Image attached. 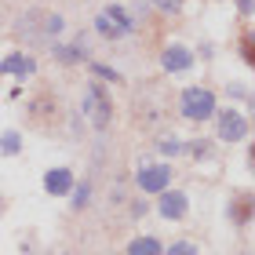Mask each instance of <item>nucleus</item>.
<instances>
[{"label":"nucleus","mask_w":255,"mask_h":255,"mask_svg":"<svg viewBox=\"0 0 255 255\" xmlns=\"http://www.w3.org/2000/svg\"><path fill=\"white\" fill-rule=\"evenodd\" d=\"M128 255H164V252H160V245H157L153 237H138V241H131Z\"/></svg>","instance_id":"10"},{"label":"nucleus","mask_w":255,"mask_h":255,"mask_svg":"<svg viewBox=\"0 0 255 255\" xmlns=\"http://www.w3.org/2000/svg\"><path fill=\"white\" fill-rule=\"evenodd\" d=\"M168 255H197V248L193 245H186V241H179V245H171V252Z\"/></svg>","instance_id":"11"},{"label":"nucleus","mask_w":255,"mask_h":255,"mask_svg":"<svg viewBox=\"0 0 255 255\" xmlns=\"http://www.w3.org/2000/svg\"><path fill=\"white\" fill-rule=\"evenodd\" d=\"M237 219H241V223H248V197L237 204Z\"/></svg>","instance_id":"13"},{"label":"nucleus","mask_w":255,"mask_h":255,"mask_svg":"<svg viewBox=\"0 0 255 255\" xmlns=\"http://www.w3.org/2000/svg\"><path fill=\"white\" fill-rule=\"evenodd\" d=\"M0 149H4V153H15V149H18V135H4Z\"/></svg>","instance_id":"12"},{"label":"nucleus","mask_w":255,"mask_h":255,"mask_svg":"<svg viewBox=\"0 0 255 255\" xmlns=\"http://www.w3.org/2000/svg\"><path fill=\"white\" fill-rule=\"evenodd\" d=\"M171 182V168L168 164H153V168H142L138 171V186H142L146 193H160Z\"/></svg>","instance_id":"3"},{"label":"nucleus","mask_w":255,"mask_h":255,"mask_svg":"<svg viewBox=\"0 0 255 255\" xmlns=\"http://www.w3.org/2000/svg\"><path fill=\"white\" fill-rule=\"evenodd\" d=\"M219 135H223L226 142H237V138L248 135V121L241 117L237 110H226L223 117H219Z\"/></svg>","instance_id":"4"},{"label":"nucleus","mask_w":255,"mask_h":255,"mask_svg":"<svg viewBox=\"0 0 255 255\" xmlns=\"http://www.w3.org/2000/svg\"><path fill=\"white\" fill-rule=\"evenodd\" d=\"M157 7H164V11H175V7H179V0H157Z\"/></svg>","instance_id":"14"},{"label":"nucleus","mask_w":255,"mask_h":255,"mask_svg":"<svg viewBox=\"0 0 255 255\" xmlns=\"http://www.w3.org/2000/svg\"><path fill=\"white\" fill-rule=\"evenodd\" d=\"M182 113H186L190 121H204L215 113V95L208 88H190L182 91Z\"/></svg>","instance_id":"1"},{"label":"nucleus","mask_w":255,"mask_h":255,"mask_svg":"<svg viewBox=\"0 0 255 255\" xmlns=\"http://www.w3.org/2000/svg\"><path fill=\"white\" fill-rule=\"evenodd\" d=\"M193 59H190V51L186 48H168L164 51V69H171V73H182V69H190Z\"/></svg>","instance_id":"7"},{"label":"nucleus","mask_w":255,"mask_h":255,"mask_svg":"<svg viewBox=\"0 0 255 255\" xmlns=\"http://www.w3.org/2000/svg\"><path fill=\"white\" fill-rule=\"evenodd\" d=\"M0 69H4V73H18V77H26V73H33L37 66H33V59H26V55H7Z\"/></svg>","instance_id":"9"},{"label":"nucleus","mask_w":255,"mask_h":255,"mask_svg":"<svg viewBox=\"0 0 255 255\" xmlns=\"http://www.w3.org/2000/svg\"><path fill=\"white\" fill-rule=\"evenodd\" d=\"M95 26H99L102 37H124L131 29V18L124 15V7H106V11H99Z\"/></svg>","instance_id":"2"},{"label":"nucleus","mask_w":255,"mask_h":255,"mask_svg":"<svg viewBox=\"0 0 255 255\" xmlns=\"http://www.w3.org/2000/svg\"><path fill=\"white\" fill-rule=\"evenodd\" d=\"M44 186H48V193H66L69 186H73V175H69L66 168L48 171V175H44Z\"/></svg>","instance_id":"8"},{"label":"nucleus","mask_w":255,"mask_h":255,"mask_svg":"<svg viewBox=\"0 0 255 255\" xmlns=\"http://www.w3.org/2000/svg\"><path fill=\"white\" fill-rule=\"evenodd\" d=\"M160 193H164V190H160ZM160 215H164V219H182V215H186V197H182V193H164V197H160Z\"/></svg>","instance_id":"6"},{"label":"nucleus","mask_w":255,"mask_h":255,"mask_svg":"<svg viewBox=\"0 0 255 255\" xmlns=\"http://www.w3.org/2000/svg\"><path fill=\"white\" fill-rule=\"evenodd\" d=\"M88 117H91V124L95 128H106V121H110V110H106V95H102L99 88H88Z\"/></svg>","instance_id":"5"}]
</instances>
